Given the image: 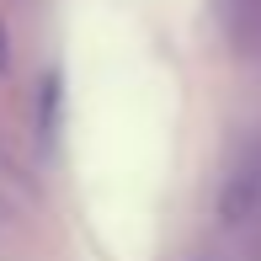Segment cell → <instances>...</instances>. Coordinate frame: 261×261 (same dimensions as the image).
Wrapping results in <instances>:
<instances>
[{
    "label": "cell",
    "mask_w": 261,
    "mask_h": 261,
    "mask_svg": "<svg viewBox=\"0 0 261 261\" xmlns=\"http://www.w3.org/2000/svg\"><path fill=\"white\" fill-rule=\"evenodd\" d=\"M0 64H6V32H0Z\"/></svg>",
    "instance_id": "cell-1"
}]
</instances>
